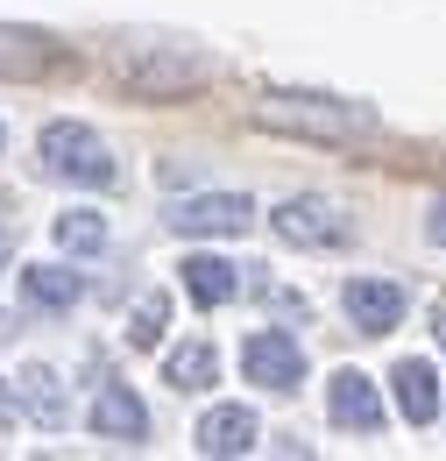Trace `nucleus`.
<instances>
[{
	"label": "nucleus",
	"instance_id": "obj_20",
	"mask_svg": "<svg viewBox=\"0 0 446 461\" xmlns=\"http://www.w3.org/2000/svg\"><path fill=\"white\" fill-rule=\"evenodd\" d=\"M7 249H14V234H7V221H0V270H7Z\"/></svg>",
	"mask_w": 446,
	"mask_h": 461
},
{
	"label": "nucleus",
	"instance_id": "obj_7",
	"mask_svg": "<svg viewBox=\"0 0 446 461\" xmlns=\"http://www.w3.org/2000/svg\"><path fill=\"white\" fill-rule=\"evenodd\" d=\"M199 455L206 461H234V455H255V440H263V419L248 411V404H213L206 419H199Z\"/></svg>",
	"mask_w": 446,
	"mask_h": 461
},
{
	"label": "nucleus",
	"instance_id": "obj_4",
	"mask_svg": "<svg viewBox=\"0 0 446 461\" xmlns=\"http://www.w3.org/2000/svg\"><path fill=\"white\" fill-rule=\"evenodd\" d=\"M270 228H277L283 249H347L354 221L340 213L326 192H298V199H283L277 213H270Z\"/></svg>",
	"mask_w": 446,
	"mask_h": 461
},
{
	"label": "nucleus",
	"instance_id": "obj_1",
	"mask_svg": "<svg viewBox=\"0 0 446 461\" xmlns=\"http://www.w3.org/2000/svg\"><path fill=\"white\" fill-rule=\"evenodd\" d=\"M248 121L270 135H290V142H326V149H354L383 128L369 100H340V93H263Z\"/></svg>",
	"mask_w": 446,
	"mask_h": 461
},
{
	"label": "nucleus",
	"instance_id": "obj_6",
	"mask_svg": "<svg viewBox=\"0 0 446 461\" xmlns=\"http://www.w3.org/2000/svg\"><path fill=\"white\" fill-rule=\"evenodd\" d=\"M248 228H255V199L248 192H199V199L170 206V234H192V241H206V234H248Z\"/></svg>",
	"mask_w": 446,
	"mask_h": 461
},
{
	"label": "nucleus",
	"instance_id": "obj_13",
	"mask_svg": "<svg viewBox=\"0 0 446 461\" xmlns=\"http://www.w3.org/2000/svg\"><path fill=\"white\" fill-rule=\"evenodd\" d=\"M22 298H29L36 312H71V305L85 298V277H78V270H57V263H29V270H22Z\"/></svg>",
	"mask_w": 446,
	"mask_h": 461
},
{
	"label": "nucleus",
	"instance_id": "obj_3",
	"mask_svg": "<svg viewBox=\"0 0 446 461\" xmlns=\"http://www.w3.org/2000/svg\"><path fill=\"white\" fill-rule=\"evenodd\" d=\"M36 157H43V171H50V177L85 185V192H107L113 177H120L107 135H100V128H85V121H50V128L36 135Z\"/></svg>",
	"mask_w": 446,
	"mask_h": 461
},
{
	"label": "nucleus",
	"instance_id": "obj_2",
	"mask_svg": "<svg viewBox=\"0 0 446 461\" xmlns=\"http://www.w3.org/2000/svg\"><path fill=\"white\" fill-rule=\"evenodd\" d=\"M107 71L135 100H184L213 78V58L177 36H120V43H107Z\"/></svg>",
	"mask_w": 446,
	"mask_h": 461
},
{
	"label": "nucleus",
	"instance_id": "obj_17",
	"mask_svg": "<svg viewBox=\"0 0 446 461\" xmlns=\"http://www.w3.org/2000/svg\"><path fill=\"white\" fill-rule=\"evenodd\" d=\"M57 249L64 256H100L113 241V228H107V213H93V206H71V213H57Z\"/></svg>",
	"mask_w": 446,
	"mask_h": 461
},
{
	"label": "nucleus",
	"instance_id": "obj_11",
	"mask_svg": "<svg viewBox=\"0 0 446 461\" xmlns=\"http://www.w3.org/2000/svg\"><path fill=\"white\" fill-rule=\"evenodd\" d=\"M326 411H334V426H347V433H383V398H376V384L361 369H340L334 384H326Z\"/></svg>",
	"mask_w": 446,
	"mask_h": 461
},
{
	"label": "nucleus",
	"instance_id": "obj_10",
	"mask_svg": "<svg viewBox=\"0 0 446 461\" xmlns=\"http://www.w3.org/2000/svg\"><path fill=\"white\" fill-rule=\"evenodd\" d=\"M340 305H347V320L361 334H390L397 320H404V285H390V277H347Z\"/></svg>",
	"mask_w": 446,
	"mask_h": 461
},
{
	"label": "nucleus",
	"instance_id": "obj_18",
	"mask_svg": "<svg viewBox=\"0 0 446 461\" xmlns=\"http://www.w3.org/2000/svg\"><path fill=\"white\" fill-rule=\"evenodd\" d=\"M170 327V298L164 291H142V305H135V320H128V348H156Z\"/></svg>",
	"mask_w": 446,
	"mask_h": 461
},
{
	"label": "nucleus",
	"instance_id": "obj_22",
	"mask_svg": "<svg viewBox=\"0 0 446 461\" xmlns=\"http://www.w3.org/2000/svg\"><path fill=\"white\" fill-rule=\"evenodd\" d=\"M440 341H446V334H440Z\"/></svg>",
	"mask_w": 446,
	"mask_h": 461
},
{
	"label": "nucleus",
	"instance_id": "obj_21",
	"mask_svg": "<svg viewBox=\"0 0 446 461\" xmlns=\"http://www.w3.org/2000/svg\"><path fill=\"white\" fill-rule=\"evenodd\" d=\"M0 142H7V135H0Z\"/></svg>",
	"mask_w": 446,
	"mask_h": 461
},
{
	"label": "nucleus",
	"instance_id": "obj_19",
	"mask_svg": "<svg viewBox=\"0 0 446 461\" xmlns=\"http://www.w3.org/2000/svg\"><path fill=\"white\" fill-rule=\"evenodd\" d=\"M425 234H433V241H440V249H446V199H440V206H433V221H425Z\"/></svg>",
	"mask_w": 446,
	"mask_h": 461
},
{
	"label": "nucleus",
	"instance_id": "obj_15",
	"mask_svg": "<svg viewBox=\"0 0 446 461\" xmlns=\"http://www.w3.org/2000/svg\"><path fill=\"white\" fill-rule=\"evenodd\" d=\"M184 291H192V305H227L234 291H241V270L227 263V256H184Z\"/></svg>",
	"mask_w": 446,
	"mask_h": 461
},
{
	"label": "nucleus",
	"instance_id": "obj_14",
	"mask_svg": "<svg viewBox=\"0 0 446 461\" xmlns=\"http://www.w3.org/2000/svg\"><path fill=\"white\" fill-rule=\"evenodd\" d=\"M14 398H22V411H29L36 426H64V419H71V404H64V384H57V369H43V362L14 376Z\"/></svg>",
	"mask_w": 446,
	"mask_h": 461
},
{
	"label": "nucleus",
	"instance_id": "obj_9",
	"mask_svg": "<svg viewBox=\"0 0 446 461\" xmlns=\"http://www.w3.org/2000/svg\"><path fill=\"white\" fill-rule=\"evenodd\" d=\"M57 64H64V50H57V36H43V29H22V22H0V78H50Z\"/></svg>",
	"mask_w": 446,
	"mask_h": 461
},
{
	"label": "nucleus",
	"instance_id": "obj_5",
	"mask_svg": "<svg viewBox=\"0 0 446 461\" xmlns=\"http://www.w3.org/2000/svg\"><path fill=\"white\" fill-rule=\"evenodd\" d=\"M241 376L263 384V391H298L305 384V341L290 327H255L241 341Z\"/></svg>",
	"mask_w": 446,
	"mask_h": 461
},
{
	"label": "nucleus",
	"instance_id": "obj_12",
	"mask_svg": "<svg viewBox=\"0 0 446 461\" xmlns=\"http://www.w3.org/2000/svg\"><path fill=\"white\" fill-rule=\"evenodd\" d=\"M390 398H397V411L411 419V426H425L433 411H440V376H433V362H397L390 369Z\"/></svg>",
	"mask_w": 446,
	"mask_h": 461
},
{
	"label": "nucleus",
	"instance_id": "obj_8",
	"mask_svg": "<svg viewBox=\"0 0 446 461\" xmlns=\"http://www.w3.org/2000/svg\"><path fill=\"white\" fill-rule=\"evenodd\" d=\"M85 419H93V433H100V440H120V447H142V440H149V404L135 398L128 384H100Z\"/></svg>",
	"mask_w": 446,
	"mask_h": 461
},
{
	"label": "nucleus",
	"instance_id": "obj_16",
	"mask_svg": "<svg viewBox=\"0 0 446 461\" xmlns=\"http://www.w3.org/2000/svg\"><path fill=\"white\" fill-rule=\"evenodd\" d=\"M213 376H220V355L206 341H184L164 355V384L170 391H213Z\"/></svg>",
	"mask_w": 446,
	"mask_h": 461
}]
</instances>
